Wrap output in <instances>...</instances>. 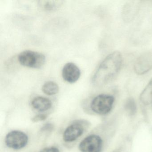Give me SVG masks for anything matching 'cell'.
<instances>
[{"mask_svg":"<svg viewBox=\"0 0 152 152\" xmlns=\"http://www.w3.org/2000/svg\"><path fill=\"white\" fill-rule=\"evenodd\" d=\"M122 62V56L119 51H114L108 55L95 72L92 78L93 84L102 86L111 81L119 73Z\"/></svg>","mask_w":152,"mask_h":152,"instance_id":"obj_1","label":"cell"},{"mask_svg":"<svg viewBox=\"0 0 152 152\" xmlns=\"http://www.w3.org/2000/svg\"><path fill=\"white\" fill-rule=\"evenodd\" d=\"M40 152H59L58 148L55 147L45 148Z\"/></svg>","mask_w":152,"mask_h":152,"instance_id":"obj_15","label":"cell"},{"mask_svg":"<svg viewBox=\"0 0 152 152\" xmlns=\"http://www.w3.org/2000/svg\"><path fill=\"white\" fill-rule=\"evenodd\" d=\"M103 141L99 136L91 135L84 139L79 145L81 152H100Z\"/></svg>","mask_w":152,"mask_h":152,"instance_id":"obj_5","label":"cell"},{"mask_svg":"<svg viewBox=\"0 0 152 152\" xmlns=\"http://www.w3.org/2000/svg\"><path fill=\"white\" fill-rule=\"evenodd\" d=\"M33 107L38 111L44 112L51 108L52 102L49 99L42 96H38L33 99L31 102Z\"/></svg>","mask_w":152,"mask_h":152,"instance_id":"obj_9","label":"cell"},{"mask_svg":"<svg viewBox=\"0 0 152 152\" xmlns=\"http://www.w3.org/2000/svg\"><path fill=\"white\" fill-rule=\"evenodd\" d=\"M115 98L113 96L101 94L93 99L91 104V107L96 113L105 115L110 113Z\"/></svg>","mask_w":152,"mask_h":152,"instance_id":"obj_3","label":"cell"},{"mask_svg":"<svg viewBox=\"0 0 152 152\" xmlns=\"http://www.w3.org/2000/svg\"><path fill=\"white\" fill-rule=\"evenodd\" d=\"M28 136L20 131L14 130L9 132L5 138V143L8 147L15 149L23 148L27 145Z\"/></svg>","mask_w":152,"mask_h":152,"instance_id":"obj_4","label":"cell"},{"mask_svg":"<svg viewBox=\"0 0 152 152\" xmlns=\"http://www.w3.org/2000/svg\"><path fill=\"white\" fill-rule=\"evenodd\" d=\"M18 60L22 65L30 68L39 69L46 63V57L42 53L32 50H25L18 55Z\"/></svg>","mask_w":152,"mask_h":152,"instance_id":"obj_2","label":"cell"},{"mask_svg":"<svg viewBox=\"0 0 152 152\" xmlns=\"http://www.w3.org/2000/svg\"><path fill=\"white\" fill-rule=\"evenodd\" d=\"M40 7L48 11L56 10L62 7L64 1H39Z\"/></svg>","mask_w":152,"mask_h":152,"instance_id":"obj_11","label":"cell"},{"mask_svg":"<svg viewBox=\"0 0 152 152\" xmlns=\"http://www.w3.org/2000/svg\"><path fill=\"white\" fill-rule=\"evenodd\" d=\"M125 108L130 115H134L137 112V105L135 100L132 98H129L125 103Z\"/></svg>","mask_w":152,"mask_h":152,"instance_id":"obj_13","label":"cell"},{"mask_svg":"<svg viewBox=\"0 0 152 152\" xmlns=\"http://www.w3.org/2000/svg\"><path fill=\"white\" fill-rule=\"evenodd\" d=\"M140 100L145 105L152 103V78L140 94Z\"/></svg>","mask_w":152,"mask_h":152,"instance_id":"obj_10","label":"cell"},{"mask_svg":"<svg viewBox=\"0 0 152 152\" xmlns=\"http://www.w3.org/2000/svg\"><path fill=\"white\" fill-rule=\"evenodd\" d=\"M152 69V55L145 53L139 57L134 65L135 72L139 75H142Z\"/></svg>","mask_w":152,"mask_h":152,"instance_id":"obj_6","label":"cell"},{"mask_svg":"<svg viewBox=\"0 0 152 152\" xmlns=\"http://www.w3.org/2000/svg\"><path fill=\"white\" fill-rule=\"evenodd\" d=\"M42 91L48 96H53L57 94L59 91V87L55 82L49 81L45 83L42 86Z\"/></svg>","mask_w":152,"mask_h":152,"instance_id":"obj_12","label":"cell"},{"mask_svg":"<svg viewBox=\"0 0 152 152\" xmlns=\"http://www.w3.org/2000/svg\"><path fill=\"white\" fill-rule=\"evenodd\" d=\"M62 77L66 82L73 83L77 82L81 75L80 68L73 63H68L64 66L62 70Z\"/></svg>","mask_w":152,"mask_h":152,"instance_id":"obj_7","label":"cell"},{"mask_svg":"<svg viewBox=\"0 0 152 152\" xmlns=\"http://www.w3.org/2000/svg\"><path fill=\"white\" fill-rule=\"evenodd\" d=\"M48 117V115L45 114H39L34 116L31 119V121L34 123L46 120Z\"/></svg>","mask_w":152,"mask_h":152,"instance_id":"obj_14","label":"cell"},{"mask_svg":"<svg viewBox=\"0 0 152 152\" xmlns=\"http://www.w3.org/2000/svg\"><path fill=\"white\" fill-rule=\"evenodd\" d=\"M83 126L78 123L71 124L66 129L63 135V139L66 142L75 141L80 137L83 132Z\"/></svg>","mask_w":152,"mask_h":152,"instance_id":"obj_8","label":"cell"}]
</instances>
